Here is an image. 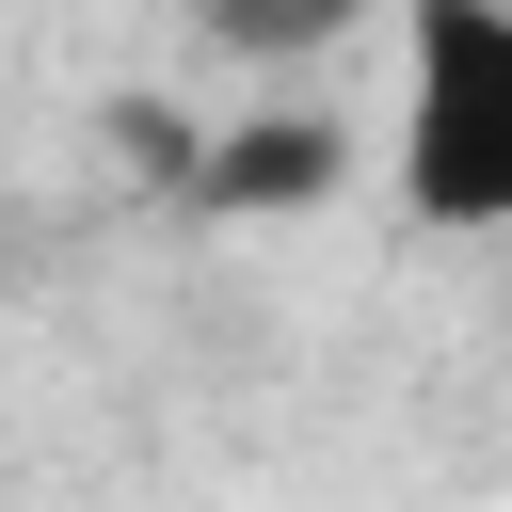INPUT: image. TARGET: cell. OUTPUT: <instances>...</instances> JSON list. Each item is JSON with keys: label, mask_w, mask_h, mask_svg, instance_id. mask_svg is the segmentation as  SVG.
<instances>
[{"label": "cell", "mask_w": 512, "mask_h": 512, "mask_svg": "<svg viewBox=\"0 0 512 512\" xmlns=\"http://www.w3.org/2000/svg\"><path fill=\"white\" fill-rule=\"evenodd\" d=\"M352 16H368V0H192V32H208L224 64H256V80H272V64H320Z\"/></svg>", "instance_id": "cell-3"}, {"label": "cell", "mask_w": 512, "mask_h": 512, "mask_svg": "<svg viewBox=\"0 0 512 512\" xmlns=\"http://www.w3.org/2000/svg\"><path fill=\"white\" fill-rule=\"evenodd\" d=\"M384 176L432 240H512V0H400Z\"/></svg>", "instance_id": "cell-1"}, {"label": "cell", "mask_w": 512, "mask_h": 512, "mask_svg": "<svg viewBox=\"0 0 512 512\" xmlns=\"http://www.w3.org/2000/svg\"><path fill=\"white\" fill-rule=\"evenodd\" d=\"M336 176H352V128L304 112V96H272V112H240V128L192 144V208H208V224H288V208H320Z\"/></svg>", "instance_id": "cell-2"}]
</instances>
